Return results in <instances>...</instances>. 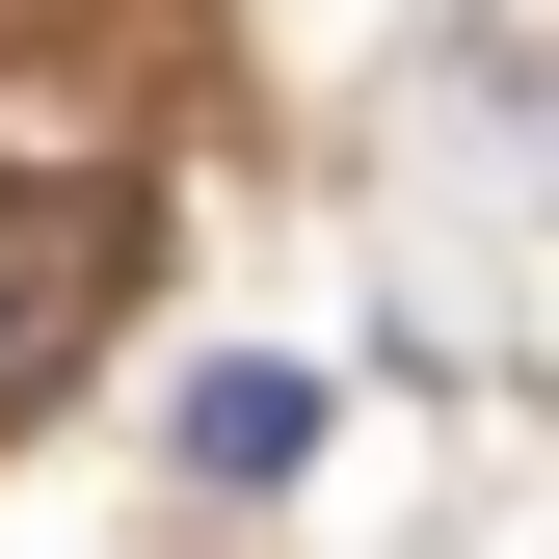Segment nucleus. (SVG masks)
Wrapping results in <instances>:
<instances>
[{
    "instance_id": "f257e3e1",
    "label": "nucleus",
    "mask_w": 559,
    "mask_h": 559,
    "mask_svg": "<svg viewBox=\"0 0 559 559\" xmlns=\"http://www.w3.org/2000/svg\"><path fill=\"white\" fill-rule=\"evenodd\" d=\"M107 294H133V214H107V187H0V427L107 346Z\"/></svg>"
},
{
    "instance_id": "f03ea898",
    "label": "nucleus",
    "mask_w": 559,
    "mask_h": 559,
    "mask_svg": "<svg viewBox=\"0 0 559 559\" xmlns=\"http://www.w3.org/2000/svg\"><path fill=\"white\" fill-rule=\"evenodd\" d=\"M294 453H320V373L214 346V373H187V479H294Z\"/></svg>"
}]
</instances>
